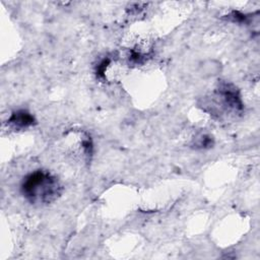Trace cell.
Here are the masks:
<instances>
[{"label":"cell","mask_w":260,"mask_h":260,"mask_svg":"<svg viewBox=\"0 0 260 260\" xmlns=\"http://www.w3.org/2000/svg\"><path fill=\"white\" fill-rule=\"evenodd\" d=\"M59 181L51 173L43 170L28 174L22 181L21 193L27 201L34 204H48L60 194Z\"/></svg>","instance_id":"obj_1"},{"label":"cell","mask_w":260,"mask_h":260,"mask_svg":"<svg viewBox=\"0 0 260 260\" xmlns=\"http://www.w3.org/2000/svg\"><path fill=\"white\" fill-rule=\"evenodd\" d=\"M8 123L14 129H23L29 127L34 123V117L25 111L14 112L8 120Z\"/></svg>","instance_id":"obj_2"}]
</instances>
